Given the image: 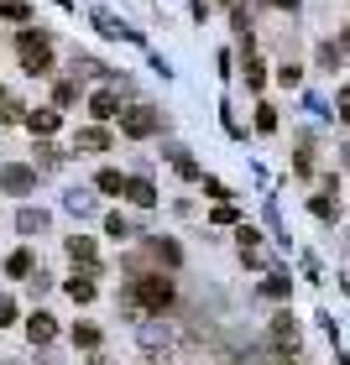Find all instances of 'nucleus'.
<instances>
[{"mask_svg": "<svg viewBox=\"0 0 350 365\" xmlns=\"http://www.w3.org/2000/svg\"><path fill=\"white\" fill-rule=\"evenodd\" d=\"M168 303H173V282H168V277H136V282L126 287V308H131V313H136V308L162 313Z\"/></svg>", "mask_w": 350, "mask_h": 365, "instance_id": "1", "label": "nucleus"}, {"mask_svg": "<svg viewBox=\"0 0 350 365\" xmlns=\"http://www.w3.org/2000/svg\"><path fill=\"white\" fill-rule=\"evenodd\" d=\"M21 68L31 73V78H42V73H53V37L47 31H21Z\"/></svg>", "mask_w": 350, "mask_h": 365, "instance_id": "2", "label": "nucleus"}, {"mask_svg": "<svg viewBox=\"0 0 350 365\" xmlns=\"http://www.w3.org/2000/svg\"><path fill=\"white\" fill-rule=\"evenodd\" d=\"M121 130H126V136H152V130H157V110L152 105H131L126 115H121Z\"/></svg>", "mask_w": 350, "mask_h": 365, "instance_id": "3", "label": "nucleus"}, {"mask_svg": "<svg viewBox=\"0 0 350 365\" xmlns=\"http://www.w3.org/2000/svg\"><path fill=\"white\" fill-rule=\"evenodd\" d=\"M136 344H141V350H168V344H173V329L157 324V319H136Z\"/></svg>", "mask_w": 350, "mask_h": 365, "instance_id": "4", "label": "nucleus"}, {"mask_svg": "<svg viewBox=\"0 0 350 365\" xmlns=\"http://www.w3.org/2000/svg\"><path fill=\"white\" fill-rule=\"evenodd\" d=\"M89 16H94V26H99V31H105V37H126V42H141V31H136V26H126V21H121V16H110L105 6H94Z\"/></svg>", "mask_w": 350, "mask_h": 365, "instance_id": "5", "label": "nucleus"}, {"mask_svg": "<svg viewBox=\"0 0 350 365\" xmlns=\"http://www.w3.org/2000/svg\"><path fill=\"white\" fill-rule=\"evenodd\" d=\"M89 115H94V120H110V115H121V89H94L89 94Z\"/></svg>", "mask_w": 350, "mask_h": 365, "instance_id": "6", "label": "nucleus"}, {"mask_svg": "<svg viewBox=\"0 0 350 365\" xmlns=\"http://www.w3.org/2000/svg\"><path fill=\"white\" fill-rule=\"evenodd\" d=\"M0 188H6V193H31V188H37V173L11 162V168H0Z\"/></svg>", "mask_w": 350, "mask_h": 365, "instance_id": "7", "label": "nucleus"}, {"mask_svg": "<svg viewBox=\"0 0 350 365\" xmlns=\"http://www.w3.org/2000/svg\"><path fill=\"white\" fill-rule=\"evenodd\" d=\"M63 209H69L74 220H94V214H99V198H94L89 188H74V193H63Z\"/></svg>", "mask_w": 350, "mask_h": 365, "instance_id": "8", "label": "nucleus"}, {"mask_svg": "<svg viewBox=\"0 0 350 365\" xmlns=\"http://www.w3.org/2000/svg\"><path fill=\"white\" fill-rule=\"evenodd\" d=\"M69 256H74L89 277H99V256H94V240H89V235H69Z\"/></svg>", "mask_w": 350, "mask_h": 365, "instance_id": "9", "label": "nucleus"}, {"mask_svg": "<svg viewBox=\"0 0 350 365\" xmlns=\"http://www.w3.org/2000/svg\"><path fill=\"white\" fill-rule=\"evenodd\" d=\"M26 339H31V344H53V339H58L53 313H31V319H26Z\"/></svg>", "mask_w": 350, "mask_h": 365, "instance_id": "10", "label": "nucleus"}, {"mask_svg": "<svg viewBox=\"0 0 350 365\" xmlns=\"http://www.w3.org/2000/svg\"><path fill=\"white\" fill-rule=\"evenodd\" d=\"M126 198H131V204H141V209H152L157 204V188L146 178H126Z\"/></svg>", "mask_w": 350, "mask_h": 365, "instance_id": "11", "label": "nucleus"}, {"mask_svg": "<svg viewBox=\"0 0 350 365\" xmlns=\"http://www.w3.org/2000/svg\"><path fill=\"white\" fill-rule=\"evenodd\" d=\"M16 230H21V235H42V230H47V209H21V214H16Z\"/></svg>", "mask_w": 350, "mask_h": 365, "instance_id": "12", "label": "nucleus"}, {"mask_svg": "<svg viewBox=\"0 0 350 365\" xmlns=\"http://www.w3.org/2000/svg\"><path fill=\"white\" fill-rule=\"evenodd\" d=\"M168 162H173V168H178L183 178H189V182H199V178H204V173H199V162L189 157V146H168Z\"/></svg>", "mask_w": 350, "mask_h": 365, "instance_id": "13", "label": "nucleus"}, {"mask_svg": "<svg viewBox=\"0 0 350 365\" xmlns=\"http://www.w3.org/2000/svg\"><path fill=\"white\" fill-rule=\"evenodd\" d=\"M79 152H110V130L84 125V130H79Z\"/></svg>", "mask_w": 350, "mask_h": 365, "instance_id": "14", "label": "nucleus"}, {"mask_svg": "<svg viewBox=\"0 0 350 365\" xmlns=\"http://www.w3.org/2000/svg\"><path fill=\"white\" fill-rule=\"evenodd\" d=\"M6 272L26 282L31 272H37V256H31V251H11V256H6Z\"/></svg>", "mask_w": 350, "mask_h": 365, "instance_id": "15", "label": "nucleus"}, {"mask_svg": "<svg viewBox=\"0 0 350 365\" xmlns=\"http://www.w3.org/2000/svg\"><path fill=\"white\" fill-rule=\"evenodd\" d=\"M26 125L37 130V136H53V130H58V110H31V115H26Z\"/></svg>", "mask_w": 350, "mask_h": 365, "instance_id": "16", "label": "nucleus"}, {"mask_svg": "<svg viewBox=\"0 0 350 365\" xmlns=\"http://www.w3.org/2000/svg\"><path fill=\"white\" fill-rule=\"evenodd\" d=\"M105 235H115V240H131L136 230H131V220H126V214H105Z\"/></svg>", "mask_w": 350, "mask_h": 365, "instance_id": "17", "label": "nucleus"}, {"mask_svg": "<svg viewBox=\"0 0 350 365\" xmlns=\"http://www.w3.org/2000/svg\"><path fill=\"white\" fill-rule=\"evenodd\" d=\"M94 188H99V193H126V178L115 173V168H105V173L94 178Z\"/></svg>", "mask_w": 350, "mask_h": 365, "instance_id": "18", "label": "nucleus"}, {"mask_svg": "<svg viewBox=\"0 0 350 365\" xmlns=\"http://www.w3.org/2000/svg\"><path fill=\"white\" fill-rule=\"evenodd\" d=\"M69 297H74V303H94V282H89V272L69 282Z\"/></svg>", "mask_w": 350, "mask_h": 365, "instance_id": "19", "label": "nucleus"}, {"mask_svg": "<svg viewBox=\"0 0 350 365\" xmlns=\"http://www.w3.org/2000/svg\"><path fill=\"white\" fill-rule=\"evenodd\" d=\"M309 209L319 214V220H335V214H340V204H335V188H329V193H319V198H314Z\"/></svg>", "mask_w": 350, "mask_h": 365, "instance_id": "20", "label": "nucleus"}, {"mask_svg": "<svg viewBox=\"0 0 350 365\" xmlns=\"http://www.w3.org/2000/svg\"><path fill=\"white\" fill-rule=\"evenodd\" d=\"M272 334H277L282 344H293V339H298V324H293V313H277V324H272Z\"/></svg>", "mask_w": 350, "mask_h": 365, "instance_id": "21", "label": "nucleus"}, {"mask_svg": "<svg viewBox=\"0 0 350 365\" xmlns=\"http://www.w3.org/2000/svg\"><path fill=\"white\" fill-rule=\"evenodd\" d=\"M74 344H79V350H99V329L94 324H79L74 329Z\"/></svg>", "mask_w": 350, "mask_h": 365, "instance_id": "22", "label": "nucleus"}, {"mask_svg": "<svg viewBox=\"0 0 350 365\" xmlns=\"http://www.w3.org/2000/svg\"><path fill=\"white\" fill-rule=\"evenodd\" d=\"M152 256H157V261H168V267H178V261H183V251H178L173 240H152Z\"/></svg>", "mask_w": 350, "mask_h": 365, "instance_id": "23", "label": "nucleus"}, {"mask_svg": "<svg viewBox=\"0 0 350 365\" xmlns=\"http://www.w3.org/2000/svg\"><path fill=\"white\" fill-rule=\"evenodd\" d=\"M37 162H42V168H58V162H63V152H58V146L47 141V136H42V141H37Z\"/></svg>", "mask_w": 350, "mask_h": 365, "instance_id": "24", "label": "nucleus"}, {"mask_svg": "<svg viewBox=\"0 0 350 365\" xmlns=\"http://www.w3.org/2000/svg\"><path fill=\"white\" fill-rule=\"evenodd\" d=\"M261 292H266V297H288V277H282V272H272V277L261 282Z\"/></svg>", "mask_w": 350, "mask_h": 365, "instance_id": "25", "label": "nucleus"}, {"mask_svg": "<svg viewBox=\"0 0 350 365\" xmlns=\"http://www.w3.org/2000/svg\"><path fill=\"white\" fill-rule=\"evenodd\" d=\"M94 73H99V63L84 58V53H74V78H94Z\"/></svg>", "mask_w": 350, "mask_h": 365, "instance_id": "26", "label": "nucleus"}, {"mask_svg": "<svg viewBox=\"0 0 350 365\" xmlns=\"http://www.w3.org/2000/svg\"><path fill=\"white\" fill-rule=\"evenodd\" d=\"M0 16H6V21H26V16H31V11L21 6V0H6V6H0Z\"/></svg>", "mask_w": 350, "mask_h": 365, "instance_id": "27", "label": "nucleus"}, {"mask_svg": "<svg viewBox=\"0 0 350 365\" xmlns=\"http://www.w3.org/2000/svg\"><path fill=\"white\" fill-rule=\"evenodd\" d=\"M319 68H340V47H329V42L319 47Z\"/></svg>", "mask_w": 350, "mask_h": 365, "instance_id": "28", "label": "nucleus"}, {"mask_svg": "<svg viewBox=\"0 0 350 365\" xmlns=\"http://www.w3.org/2000/svg\"><path fill=\"white\" fill-rule=\"evenodd\" d=\"M256 130H277V110L261 105V110H256Z\"/></svg>", "mask_w": 350, "mask_h": 365, "instance_id": "29", "label": "nucleus"}, {"mask_svg": "<svg viewBox=\"0 0 350 365\" xmlns=\"http://www.w3.org/2000/svg\"><path fill=\"white\" fill-rule=\"evenodd\" d=\"M246 84H251V89H261V84H266V73H261V63H246Z\"/></svg>", "mask_w": 350, "mask_h": 365, "instance_id": "30", "label": "nucleus"}, {"mask_svg": "<svg viewBox=\"0 0 350 365\" xmlns=\"http://www.w3.org/2000/svg\"><path fill=\"white\" fill-rule=\"evenodd\" d=\"M199 182H204V193H209V198H230V193H225V182H220V178H199Z\"/></svg>", "mask_w": 350, "mask_h": 365, "instance_id": "31", "label": "nucleus"}, {"mask_svg": "<svg viewBox=\"0 0 350 365\" xmlns=\"http://www.w3.org/2000/svg\"><path fill=\"white\" fill-rule=\"evenodd\" d=\"M53 99H58V105H74V99H79V84H58Z\"/></svg>", "mask_w": 350, "mask_h": 365, "instance_id": "32", "label": "nucleus"}, {"mask_svg": "<svg viewBox=\"0 0 350 365\" xmlns=\"http://www.w3.org/2000/svg\"><path fill=\"white\" fill-rule=\"evenodd\" d=\"M335 110H340V120H345V125H350V84H345V89H340V99H335Z\"/></svg>", "mask_w": 350, "mask_h": 365, "instance_id": "33", "label": "nucleus"}, {"mask_svg": "<svg viewBox=\"0 0 350 365\" xmlns=\"http://www.w3.org/2000/svg\"><path fill=\"white\" fill-rule=\"evenodd\" d=\"M256 240H261L256 230H251V225H241V251H256Z\"/></svg>", "mask_w": 350, "mask_h": 365, "instance_id": "34", "label": "nucleus"}, {"mask_svg": "<svg viewBox=\"0 0 350 365\" xmlns=\"http://www.w3.org/2000/svg\"><path fill=\"white\" fill-rule=\"evenodd\" d=\"M6 324H16V303H11V297H0V329H6Z\"/></svg>", "mask_w": 350, "mask_h": 365, "instance_id": "35", "label": "nucleus"}, {"mask_svg": "<svg viewBox=\"0 0 350 365\" xmlns=\"http://www.w3.org/2000/svg\"><path fill=\"white\" fill-rule=\"evenodd\" d=\"M340 162H345V168H350V141H345V146H340Z\"/></svg>", "mask_w": 350, "mask_h": 365, "instance_id": "36", "label": "nucleus"}, {"mask_svg": "<svg viewBox=\"0 0 350 365\" xmlns=\"http://www.w3.org/2000/svg\"><path fill=\"white\" fill-rule=\"evenodd\" d=\"M266 6H288V11H293V0H266Z\"/></svg>", "mask_w": 350, "mask_h": 365, "instance_id": "37", "label": "nucleus"}, {"mask_svg": "<svg viewBox=\"0 0 350 365\" xmlns=\"http://www.w3.org/2000/svg\"><path fill=\"white\" fill-rule=\"evenodd\" d=\"M345 53H350V31H345Z\"/></svg>", "mask_w": 350, "mask_h": 365, "instance_id": "38", "label": "nucleus"}, {"mask_svg": "<svg viewBox=\"0 0 350 365\" xmlns=\"http://www.w3.org/2000/svg\"><path fill=\"white\" fill-rule=\"evenodd\" d=\"M0 99H6V89H0Z\"/></svg>", "mask_w": 350, "mask_h": 365, "instance_id": "39", "label": "nucleus"}]
</instances>
